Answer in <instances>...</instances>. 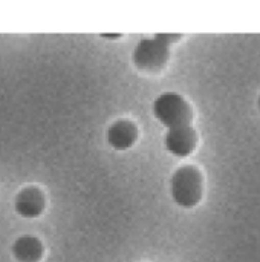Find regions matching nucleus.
<instances>
[{
    "mask_svg": "<svg viewBox=\"0 0 260 262\" xmlns=\"http://www.w3.org/2000/svg\"><path fill=\"white\" fill-rule=\"evenodd\" d=\"M179 37V34H156L153 38H143L133 51L135 64L149 72L162 69L170 57V45Z\"/></svg>",
    "mask_w": 260,
    "mask_h": 262,
    "instance_id": "nucleus-1",
    "label": "nucleus"
},
{
    "mask_svg": "<svg viewBox=\"0 0 260 262\" xmlns=\"http://www.w3.org/2000/svg\"><path fill=\"white\" fill-rule=\"evenodd\" d=\"M204 193L202 173L195 166H182L172 177V198L184 207L192 209L198 206Z\"/></svg>",
    "mask_w": 260,
    "mask_h": 262,
    "instance_id": "nucleus-2",
    "label": "nucleus"
},
{
    "mask_svg": "<svg viewBox=\"0 0 260 262\" xmlns=\"http://www.w3.org/2000/svg\"><path fill=\"white\" fill-rule=\"evenodd\" d=\"M153 114L167 129L190 126L193 120V111L190 104L182 95L175 92H166L159 95L153 103Z\"/></svg>",
    "mask_w": 260,
    "mask_h": 262,
    "instance_id": "nucleus-3",
    "label": "nucleus"
},
{
    "mask_svg": "<svg viewBox=\"0 0 260 262\" xmlns=\"http://www.w3.org/2000/svg\"><path fill=\"white\" fill-rule=\"evenodd\" d=\"M166 149L173 154L175 157H188L195 152L198 144V135L196 130L190 126L175 127L169 129L166 135Z\"/></svg>",
    "mask_w": 260,
    "mask_h": 262,
    "instance_id": "nucleus-4",
    "label": "nucleus"
},
{
    "mask_svg": "<svg viewBox=\"0 0 260 262\" xmlns=\"http://www.w3.org/2000/svg\"><path fill=\"white\" fill-rule=\"evenodd\" d=\"M44 209L43 193L35 187H28L21 190L15 198V210L23 218H35Z\"/></svg>",
    "mask_w": 260,
    "mask_h": 262,
    "instance_id": "nucleus-5",
    "label": "nucleus"
},
{
    "mask_svg": "<svg viewBox=\"0 0 260 262\" xmlns=\"http://www.w3.org/2000/svg\"><path fill=\"white\" fill-rule=\"evenodd\" d=\"M136 127L130 121H116L109 127L107 141L116 150L129 149L136 140Z\"/></svg>",
    "mask_w": 260,
    "mask_h": 262,
    "instance_id": "nucleus-6",
    "label": "nucleus"
},
{
    "mask_svg": "<svg viewBox=\"0 0 260 262\" xmlns=\"http://www.w3.org/2000/svg\"><path fill=\"white\" fill-rule=\"evenodd\" d=\"M12 253L18 262H38L43 255V247L37 238L21 236L14 243Z\"/></svg>",
    "mask_w": 260,
    "mask_h": 262,
    "instance_id": "nucleus-7",
    "label": "nucleus"
},
{
    "mask_svg": "<svg viewBox=\"0 0 260 262\" xmlns=\"http://www.w3.org/2000/svg\"><path fill=\"white\" fill-rule=\"evenodd\" d=\"M259 109H260V97H259Z\"/></svg>",
    "mask_w": 260,
    "mask_h": 262,
    "instance_id": "nucleus-8",
    "label": "nucleus"
}]
</instances>
